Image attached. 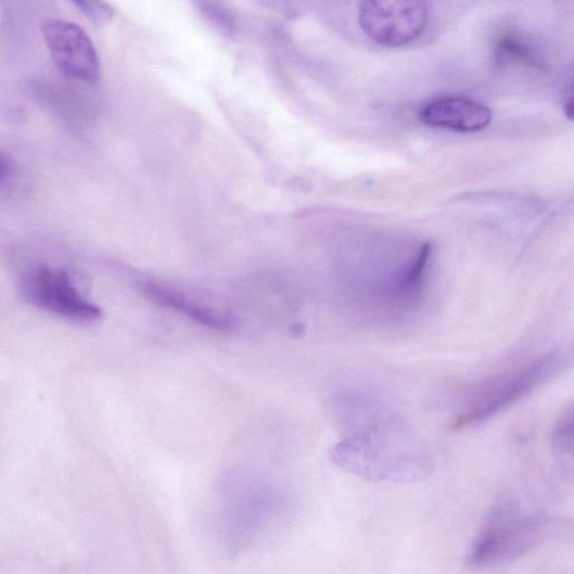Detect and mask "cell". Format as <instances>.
I'll return each mask as SVG.
<instances>
[{
	"mask_svg": "<svg viewBox=\"0 0 574 574\" xmlns=\"http://www.w3.org/2000/svg\"><path fill=\"white\" fill-rule=\"evenodd\" d=\"M143 293L158 306L173 309L194 322L211 329L227 330L232 327V320L211 307L201 304L181 292L148 281L141 284Z\"/></svg>",
	"mask_w": 574,
	"mask_h": 574,
	"instance_id": "9",
	"label": "cell"
},
{
	"mask_svg": "<svg viewBox=\"0 0 574 574\" xmlns=\"http://www.w3.org/2000/svg\"><path fill=\"white\" fill-rule=\"evenodd\" d=\"M429 10L417 0L363 2L359 23L366 36L384 47H401L417 40L426 27Z\"/></svg>",
	"mask_w": 574,
	"mask_h": 574,
	"instance_id": "6",
	"label": "cell"
},
{
	"mask_svg": "<svg viewBox=\"0 0 574 574\" xmlns=\"http://www.w3.org/2000/svg\"><path fill=\"white\" fill-rule=\"evenodd\" d=\"M76 5L85 13L90 20L97 23H106L114 16L113 9L101 2H78Z\"/></svg>",
	"mask_w": 574,
	"mask_h": 574,
	"instance_id": "12",
	"label": "cell"
},
{
	"mask_svg": "<svg viewBox=\"0 0 574 574\" xmlns=\"http://www.w3.org/2000/svg\"><path fill=\"white\" fill-rule=\"evenodd\" d=\"M425 125L461 132H476L492 122L490 110L464 97H445L431 101L420 112Z\"/></svg>",
	"mask_w": 574,
	"mask_h": 574,
	"instance_id": "8",
	"label": "cell"
},
{
	"mask_svg": "<svg viewBox=\"0 0 574 574\" xmlns=\"http://www.w3.org/2000/svg\"><path fill=\"white\" fill-rule=\"evenodd\" d=\"M546 528L547 521L541 518L519 519L500 511L472 548L467 563L482 570L512 561L534 547Z\"/></svg>",
	"mask_w": 574,
	"mask_h": 574,
	"instance_id": "5",
	"label": "cell"
},
{
	"mask_svg": "<svg viewBox=\"0 0 574 574\" xmlns=\"http://www.w3.org/2000/svg\"><path fill=\"white\" fill-rule=\"evenodd\" d=\"M53 61L65 76L93 82L100 75V61L88 34L77 24L52 20L43 27Z\"/></svg>",
	"mask_w": 574,
	"mask_h": 574,
	"instance_id": "7",
	"label": "cell"
},
{
	"mask_svg": "<svg viewBox=\"0 0 574 574\" xmlns=\"http://www.w3.org/2000/svg\"><path fill=\"white\" fill-rule=\"evenodd\" d=\"M497 58L502 61L525 62L528 65L541 69L530 47L514 34L501 37L497 42Z\"/></svg>",
	"mask_w": 574,
	"mask_h": 574,
	"instance_id": "10",
	"label": "cell"
},
{
	"mask_svg": "<svg viewBox=\"0 0 574 574\" xmlns=\"http://www.w3.org/2000/svg\"><path fill=\"white\" fill-rule=\"evenodd\" d=\"M9 175L10 165L8 161L2 155H0V187H2L7 182Z\"/></svg>",
	"mask_w": 574,
	"mask_h": 574,
	"instance_id": "13",
	"label": "cell"
},
{
	"mask_svg": "<svg viewBox=\"0 0 574 574\" xmlns=\"http://www.w3.org/2000/svg\"><path fill=\"white\" fill-rule=\"evenodd\" d=\"M432 245L409 255H373L343 267L341 284L365 316L395 322L412 317L424 302L430 282Z\"/></svg>",
	"mask_w": 574,
	"mask_h": 574,
	"instance_id": "2",
	"label": "cell"
},
{
	"mask_svg": "<svg viewBox=\"0 0 574 574\" xmlns=\"http://www.w3.org/2000/svg\"><path fill=\"white\" fill-rule=\"evenodd\" d=\"M346 434L332 458L373 482H414L431 474L432 459L411 426L381 400L346 395L337 405Z\"/></svg>",
	"mask_w": 574,
	"mask_h": 574,
	"instance_id": "1",
	"label": "cell"
},
{
	"mask_svg": "<svg viewBox=\"0 0 574 574\" xmlns=\"http://www.w3.org/2000/svg\"><path fill=\"white\" fill-rule=\"evenodd\" d=\"M552 446L558 456L572 460L573 452V411L565 412L554 426Z\"/></svg>",
	"mask_w": 574,
	"mask_h": 574,
	"instance_id": "11",
	"label": "cell"
},
{
	"mask_svg": "<svg viewBox=\"0 0 574 574\" xmlns=\"http://www.w3.org/2000/svg\"><path fill=\"white\" fill-rule=\"evenodd\" d=\"M20 290L31 306L66 320L90 323L103 315L61 268L40 266L31 269L21 280Z\"/></svg>",
	"mask_w": 574,
	"mask_h": 574,
	"instance_id": "4",
	"label": "cell"
},
{
	"mask_svg": "<svg viewBox=\"0 0 574 574\" xmlns=\"http://www.w3.org/2000/svg\"><path fill=\"white\" fill-rule=\"evenodd\" d=\"M562 366L563 355L554 350L480 382L467 391L450 428L459 431L493 419L552 380Z\"/></svg>",
	"mask_w": 574,
	"mask_h": 574,
	"instance_id": "3",
	"label": "cell"
}]
</instances>
